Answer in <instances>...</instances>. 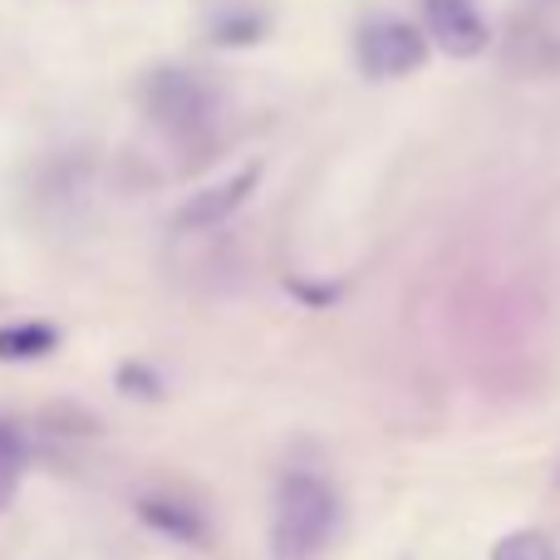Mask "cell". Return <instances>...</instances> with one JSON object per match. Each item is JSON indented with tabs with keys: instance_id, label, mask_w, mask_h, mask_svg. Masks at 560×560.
Here are the masks:
<instances>
[{
	"instance_id": "1",
	"label": "cell",
	"mask_w": 560,
	"mask_h": 560,
	"mask_svg": "<svg viewBox=\"0 0 560 560\" xmlns=\"http://www.w3.org/2000/svg\"><path fill=\"white\" fill-rule=\"evenodd\" d=\"M339 532V492L315 472H290L276 487L271 512V556L276 560H319Z\"/></svg>"
},
{
	"instance_id": "3",
	"label": "cell",
	"mask_w": 560,
	"mask_h": 560,
	"mask_svg": "<svg viewBox=\"0 0 560 560\" xmlns=\"http://www.w3.org/2000/svg\"><path fill=\"white\" fill-rule=\"evenodd\" d=\"M148 114H153L167 133L192 138V133H202V128L212 124L217 98H212V89H207L197 74L167 69V74H158L153 89H148Z\"/></svg>"
},
{
	"instance_id": "4",
	"label": "cell",
	"mask_w": 560,
	"mask_h": 560,
	"mask_svg": "<svg viewBox=\"0 0 560 560\" xmlns=\"http://www.w3.org/2000/svg\"><path fill=\"white\" fill-rule=\"evenodd\" d=\"M423 35L428 45L447 49L453 59H477L492 39V30H487L477 0H423Z\"/></svg>"
},
{
	"instance_id": "7",
	"label": "cell",
	"mask_w": 560,
	"mask_h": 560,
	"mask_svg": "<svg viewBox=\"0 0 560 560\" xmlns=\"http://www.w3.org/2000/svg\"><path fill=\"white\" fill-rule=\"evenodd\" d=\"M59 345V329L45 319H25V325L0 329V359H39Z\"/></svg>"
},
{
	"instance_id": "2",
	"label": "cell",
	"mask_w": 560,
	"mask_h": 560,
	"mask_svg": "<svg viewBox=\"0 0 560 560\" xmlns=\"http://www.w3.org/2000/svg\"><path fill=\"white\" fill-rule=\"evenodd\" d=\"M354 59L369 79H404L413 69H423L428 59V35L413 20L398 15H374L359 25L354 35Z\"/></svg>"
},
{
	"instance_id": "6",
	"label": "cell",
	"mask_w": 560,
	"mask_h": 560,
	"mask_svg": "<svg viewBox=\"0 0 560 560\" xmlns=\"http://www.w3.org/2000/svg\"><path fill=\"white\" fill-rule=\"evenodd\" d=\"M25 463H30L25 433H20L15 423H5V418H0V516H5L10 502H15L20 477H25Z\"/></svg>"
},
{
	"instance_id": "5",
	"label": "cell",
	"mask_w": 560,
	"mask_h": 560,
	"mask_svg": "<svg viewBox=\"0 0 560 560\" xmlns=\"http://www.w3.org/2000/svg\"><path fill=\"white\" fill-rule=\"evenodd\" d=\"M256 177H261V167H242V173H232L226 183L187 197L183 212H177V226H217V222H226V217H236L246 197L256 192Z\"/></svg>"
},
{
	"instance_id": "9",
	"label": "cell",
	"mask_w": 560,
	"mask_h": 560,
	"mask_svg": "<svg viewBox=\"0 0 560 560\" xmlns=\"http://www.w3.org/2000/svg\"><path fill=\"white\" fill-rule=\"evenodd\" d=\"M492 560H556V546L541 532H512L497 541Z\"/></svg>"
},
{
	"instance_id": "8",
	"label": "cell",
	"mask_w": 560,
	"mask_h": 560,
	"mask_svg": "<svg viewBox=\"0 0 560 560\" xmlns=\"http://www.w3.org/2000/svg\"><path fill=\"white\" fill-rule=\"evenodd\" d=\"M143 516L158 526V532L177 536V541H197V536H202V516L177 506V502H143Z\"/></svg>"
}]
</instances>
